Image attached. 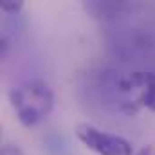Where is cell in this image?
<instances>
[{
  "label": "cell",
  "mask_w": 155,
  "mask_h": 155,
  "mask_svg": "<svg viewBox=\"0 0 155 155\" xmlns=\"http://www.w3.org/2000/svg\"><path fill=\"white\" fill-rule=\"evenodd\" d=\"M9 103L24 126H35L51 114L54 94L41 81H27L9 90Z\"/></svg>",
  "instance_id": "1"
},
{
  "label": "cell",
  "mask_w": 155,
  "mask_h": 155,
  "mask_svg": "<svg viewBox=\"0 0 155 155\" xmlns=\"http://www.w3.org/2000/svg\"><path fill=\"white\" fill-rule=\"evenodd\" d=\"M76 137L94 153L97 155H134L132 143L124 137L99 130L88 123L76 126Z\"/></svg>",
  "instance_id": "2"
},
{
  "label": "cell",
  "mask_w": 155,
  "mask_h": 155,
  "mask_svg": "<svg viewBox=\"0 0 155 155\" xmlns=\"http://www.w3.org/2000/svg\"><path fill=\"white\" fill-rule=\"evenodd\" d=\"M117 92L121 96H132V108H148L155 112V74L153 72H132L128 78L117 81Z\"/></svg>",
  "instance_id": "3"
},
{
  "label": "cell",
  "mask_w": 155,
  "mask_h": 155,
  "mask_svg": "<svg viewBox=\"0 0 155 155\" xmlns=\"http://www.w3.org/2000/svg\"><path fill=\"white\" fill-rule=\"evenodd\" d=\"M126 5L121 4V2H92V4H87V9L97 16H117L121 9H124Z\"/></svg>",
  "instance_id": "4"
},
{
  "label": "cell",
  "mask_w": 155,
  "mask_h": 155,
  "mask_svg": "<svg viewBox=\"0 0 155 155\" xmlns=\"http://www.w3.org/2000/svg\"><path fill=\"white\" fill-rule=\"evenodd\" d=\"M22 7H24V2L20 0H2L0 2V9L7 15H16L22 11Z\"/></svg>",
  "instance_id": "5"
},
{
  "label": "cell",
  "mask_w": 155,
  "mask_h": 155,
  "mask_svg": "<svg viewBox=\"0 0 155 155\" xmlns=\"http://www.w3.org/2000/svg\"><path fill=\"white\" fill-rule=\"evenodd\" d=\"M0 155H24V152L20 148H15V146H5Z\"/></svg>",
  "instance_id": "6"
},
{
  "label": "cell",
  "mask_w": 155,
  "mask_h": 155,
  "mask_svg": "<svg viewBox=\"0 0 155 155\" xmlns=\"http://www.w3.org/2000/svg\"><path fill=\"white\" fill-rule=\"evenodd\" d=\"M134 155H153V150H152V146H144V148H141L137 153Z\"/></svg>",
  "instance_id": "7"
}]
</instances>
